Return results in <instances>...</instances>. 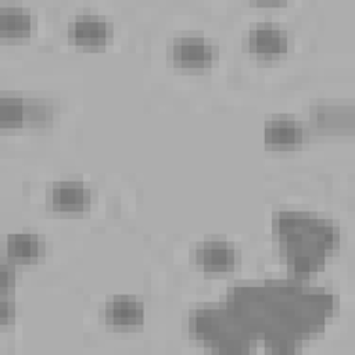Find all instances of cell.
<instances>
[{
    "instance_id": "9c48e42d",
    "label": "cell",
    "mask_w": 355,
    "mask_h": 355,
    "mask_svg": "<svg viewBox=\"0 0 355 355\" xmlns=\"http://www.w3.org/2000/svg\"><path fill=\"white\" fill-rule=\"evenodd\" d=\"M7 251L11 258L28 259L37 255L39 243L31 234H14L8 237Z\"/></svg>"
},
{
    "instance_id": "5b68a950",
    "label": "cell",
    "mask_w": 355,
    "mask_h": 355,
    "mask_svg": "<svg viewBox=\"0 0 355 355\" xmlns=\"http://www.w3.org/2000/svg\"><path fill=\"white\" fill-rule=\"evenodd\" d=\"M107 319L114 324H136L141 322L143 311L135 301L116 300L108 305Z\"/></svg>"
},
{
    "instance_id": "277c9868",
    "label": "cell",
    "mask_w": 355,
    "mask_h": 355,
    "mask_svg": "<svg viewBox=\"0 0 355 355\" xmlns=\"http://www.w3.org/2000/svg\"><path fill=\"white\" fill-rule=\"evenodd\" d=\"M31 29V18L18 8H1L0 11V33L3 37H18L28 35Z\"/></svg>"
},
{
    "instance_id": "3957f363",
    "label": "cell",
    "mask_w": 355,
    "mask_h": 355,
    "mask_svg": "<svg viewBox=\"0 0 355 355\" xmlns=\"http://www.w3.org/2000/svg\"><path fill=\"white\" fill-rule=\"evenodd\" d=\"M250 49L258 54H279L287 49L286 36L275 29H257L250 35Z\"/></svg>"
},
{
    "instance_id": "8992f818",
    "label": "cell",
    "mask_w": 355,
    "mask_h": 355,
    "mask_svg": "<svg viewBox=\"0 0 355 355\" xmlns=\"http://www.w3.org/2000/svg\"><path fill=\"white\" fill-rule=\"evenodd\" d=\"M265 139L269 144L276 146H288L295 144L301 140V129L288 121L270 122L266 128Z\"/></svg>"
},
{
    "instance_id": "ba28073f",
    "label": "cell",
    "mask_w": 355,
    "mask_h": 355,
    "mask_svg": "<svg viewBox=\"0 0 355 355\" xmlns=\"http://www.w3.org/2000/svg\"><path fill=\"white\" fill-rule=\"evenodd\" d=\"M107 35L105 24L93 18H82L73 26V36L82 44H100Z\"/></svg>"
},
{
    "instance_id": "7a4b0ae2",
    "label": "cell",
    "mask_w": 355,
    "mask_h": 355,
    "mask_svg": "<svg viewBox=\"0 0 355 355\" xmlns=\"http://www.w3.org/2000/svg\"><path fill=\"white\" fill-rule=\"evenodd\" d=\"M198 262L205 270H226L233 262V251L223 243H207L198 250Z\"/></svg>"
},
{
    "instance_id": "52a82bcc",
    "label": "cell",
    "mask_w": 355,
    "mask_h": 355,
    "mask_svg": "<svg viewBox=\"0 0 355 355\" xmlns=\"http://www.w3.org/2000/svg\"><path fill=\"white\" fill-rule=\"evenodd\" d=\"M54 205L61 209L76 211L80 209L86 201L85 189L75 183H64L54 189L53 193Z\"/></svg>"
},
{
    "instance_id": "6da1fadb",
    "label": "cell",
    "mask_w": 355,
    "mask_h": 355,
    "mask_svg": "<svg viewBox=\"0 0 355 355\" xmlns=\"http://www.w3.org/2000/svg\"><path fill=\"white\" fill-rule=\"evenodd\" d=\"M173 55L183 65L200 67L211 60V50L202 40L183 39L175 44Z\"/></svg>"
},
{
    "instance_id": "30bf717a",
    "label": "cell",
    "mask_w": 355,
    "mask_h": 355,
    "mask_svg": "<svg viewBox=\"0 0 355 355\" xmlns=\"http://www.w3.org/2000/svg\"><path fill=\"white\" fill-rule=\"evenodd\" d=\"M24 118V104L18 98H1L0 101V122L1 128L15 126Z\"/></svg>"
}]
</instances>
